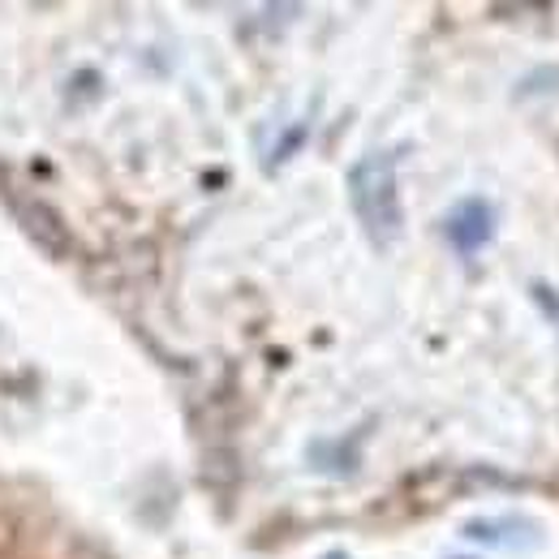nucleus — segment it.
I'll use <instances>...</instances> for the list:
<instances>
[{
  "instance_id": "nucleus-1",
  "label": "nucleus",
  "mask_w": 559,
  "mask_h": 559,
  "mask_svg": "<svg viewBox=\"0 0 559 559\" xmlns=\"http://www.w3.org/2000/svg\"><path fill=\"white\" fill-rule=\"evenodd\" d=\"M353 207L361 215V224L370 228V237L383 246L396 237L401 228V199H396V173L383 155H370L353 168Z\"/></svg>"
},
{
  "instance_id": "nucleus-2",
  "label": "nucleus",
  "mask_w": 559,
  "mask_h": 559,
  "mask_svg": "<svg viewBox=\"0 0 559 559\" xmlns=\"http://www.w3.org/2000/svg\"><path fill=\"white\" fill-rule=\"evenodd\" d=\"M9 211L17 215V224L48 250V254H61L66 250V224L57 219V211L48 207L44 199H35L31 190H9Z\"/></svg>"
}]
</instances>
